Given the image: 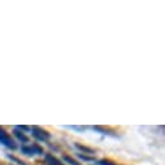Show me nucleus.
<instances>
[{
    "label": "nucleus",
    "mask_w": 165,
    "mask_h": 165,
    "mask_svg": "<svg viewBox=\"0 0 165 165\" xmlns=\"http://www.w3.org/2000/svg\"><path fill=\"white\" fill-rule=\"evenodd\" d=\"M98 165H117V164L109 161V160H100V161H98Z\"/></svg>",
    "instance_id": "0eeeda50"
},
{
    "label": "nucleus",
    "mask_w": 165,
    "mask_h": 165,
    "mask_svg": "<svg viewBox=\"0 0 165 165\" xmlns=\"http://www.w3.org/2000/svg\"><path fill=\"white\" fill-rule=\"evenodd\" d=\"M0 143H2L3 146H5L7 148H9V150H16V148H17L16 142L12 139V136L8 134L3 128H0Z\"/></svg>",
    "instance_id": "f257e3e1"
},
{
    "label": "nucleus",
    "mask_w": 165,
    "mask_h": 165,
    "mask_svg": "<svg viewBox=\"0 0 165 165\" xmlns=\"http://www.w3.org/2000/svg\"><path fill=\"white\" fill-rule=\"evenodd\" d=\"M13 133H14V135L18 138V140H21V142H23V143H27V140H29V139H27V136L23 134L22 131H20L17 128H14V131Z\"/></svg>",
    "instance_id": "39448f33"
},
{
    "label": "nucleus",
    "mask_w": 165,
    "mask_h": 165,
    "mask_svg": "<svg viewBox=\"0 0 165 165\" xmlns=\"http://www.w3.org/2000/svg\"><path fill=\"white\" fill-rule=\"evenodd\" d=\"M64 161H66V163H69L70 165H80L77 161H74V160L72 159V158H69V156H64Z\"/></svg>",
    "instance_id": "423d86ee"
},
{
    "label": "nucleus",
    "mask_w": 165,
    "mask_h": 165,
    "mask_svg": "<svg viewBox=\"0 0 165 165\" xmlns=\"http://www.w3.org/2000/svg\"><path fill=\"white\" fill-rule=\"evenodd\" d=\"M44 161H46L47 165H65V164H62L57 158H55V156L51 155V154H47L44 156Z\"/></svg>",
    "instance_id": "20e7f679"
},
{
    "label": "nucleus",
    "mask_w": 165,
    "mask_h": 165,
    "mask_svg": "<svg viewBox=\"0 0 165 165\" xmlns=\"http://www.w3.org/2000/svg\"><path fill=\"white\" fill-rule=\"evenodd\" d=\"M8 158H9V159L12 160V161L17 163L18 165H26V164H25V163H23V161H21V160H18V159H16V158H13V156H9V155H8Z\"/></svg>",
    "instance_id": "6e6552de"
},
{
    "label": "nucleus",
    "mask_w": 165,
    "mask_h": 165,
    "mask_svg": "<svg viewBox=\"0 0 165 165\" xmlns=\"http://www.w3.org/2000/svg\"><path fill=\"white\" fill-rule=\"evenodd\" d=\"M68 129H72V130H77V131H83L85 130V128H82V126H66Z\"/></svg>",
    "instance_id": "1a4fd4ad"
},
{
    "label": "nucleus",
    "mask_w": 165,
    "mask_h": 165,
    "mask_svg": "<svg viewBox=\"0 0 165 165\" xmlns=\"http://www.w3.org/2000/svg\"><path fill=\"white\" fill-rule=\"evenodd\" d=\"M31 131H33V135L37 138L38 140H42V142H46L51 138V134L44 129L39 128V126H33L31 128Z\"/></svg>",
    "instance_id": "f03ea898"
},
{
    "label": "nucleus",
    "mask_w": 165,
    "mask_h": 165,
    "mask_svg": "<svg viewBox=\"0 0 165 165\" xmlns=\"http://www.w3.org/2000/svg\"><path fill=\"white\" fill-rule=\"evenodd\" d=\"M77 147L78 148H81V150H83V151H86V152H90V154H92V150L91 148H87V147H83V146H81V144H77Z\"/></svg>",
    "instance_id": "9d476101"
},
{
    "label": "nucleus",
    "mask_w": 165,
    "mask_h": 165,
    "mask_svg": "<svg viewBox=\"0 0 165 165\" xmlns=\"http://www.w3.org/2000/svg\"><path fill=\"white\" fill-rule=\"evenodd\" d=\"M21 152L27 156L31 155H43V148L39 147L38 144H31V146H22Z\"/></svg>",
    "instance_id": "7ed1b4c3"
}]
</instances>
